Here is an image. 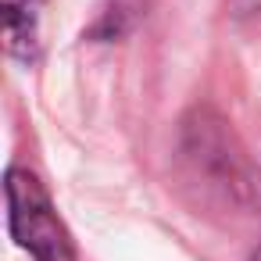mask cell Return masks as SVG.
<instances>
[{
    "label": "cell",
    "mask_w": 261,
    "mask_h": 261,
    "mask_svg": "<svg viewBox=\"0 0 261 261\" xmlns=\"http://www.w3.org/2000/svg\"><path fill=\"white\" fill-rule=\"evenodd\" d=\"M8 222L11 236L33 261H75V243L58 218L50 193L29 168H8Z\"/></svg>",
    "instance_id": "1"
},
{
    "label": "cell",
    "mask_w": 261,
    "mask_h": 261,
    "mask_svg": "<svg viewBox=\"0 0 261 261\" xmlns=\"http://www.w3.org/2000/svg\"><path fill=\"white\" fill-rule=\"evenodd\" d=\"M43 0H4V50L25 65L40 61Z\"/></svg>",
    "instance_id": "2"
},
{
    "label": "cell",
    "mask_w": 261,
    "mask_h": 261,
    "mask_svg": "<svg viewBox=\"0 0 261 261\" xmlns=\"http://www.w3.org/2000/svg\"><path fill=\"white\" fill-rule=\"evenodd\" d=\"M229 11L243 29L261 33V0H229Z\"/></svg>",
    "instance_id": "3"
},
{
    "label": "cell",
    "mask_w": 261,
    "mask_h": 261,
    "mask_svg": "<svg viewBox=\"0 0 261 261\" xmlns=\"http://www.w3.org/2000/svg\"><path fill=\"white\" fill-rule=\"evenodd\" d=\"M254 261H261V250H257V254H254Z\"/></svg>",
    "instance_id": "4"
}]
</instances>
